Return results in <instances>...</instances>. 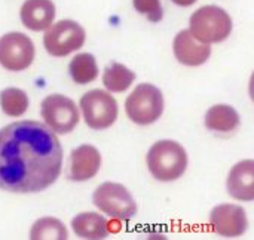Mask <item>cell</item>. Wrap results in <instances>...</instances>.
Here are the masks:
<instances>
[{"mask_svg": "<svg viewBox=\"0 0 254 240\" xmlns=\"http://www.w3.org/2000/svg\"><path fill=\"white\" fill-rule=\"evenodd\" d=\"M63 147L57 134L37 120H18L0 129V190L40 193L63 169Z\"/></svg>", "mask_w": 254, "mask_h": 240, "instance_id": "6da1fadb", "label": "cell"}, {"mask_svg": "<svg viewBox=\"0 0 254 240\" xmlns=\"http://www.w3.org/2000/svg\"><path fill=\"white\" fill-rule=\"evenodd\" d=\"M188 153L185 147L173 140L156 141L146 154L150 175L161 183H173L183 177L188 169Z\"/></svg>", "mask_w": 254, "mask_h": 240, "instance_id": "7a4b0ae2", "label": "cell"}, {"mask_svg": "<svg viewBox=\"0 0 254 240\" xmlns=\"http://www.w3.org/2000/svg\"><path fill=\"white\" fill-rule=\"evenodd\" d=\"M232 28L234 22L226 9L217 4H205L190 15L188 30L198 42L213 45L225 42Z\"/></svg>", "mask_w": 254, "mask_h": 240, "instance_id": "3957f363", "label": "cell"}, {"mask_svg": "<svg viewBox=\"0 0 254 240\" xmlns=\"http://www.w3.org/2000/svg\"><path fill=\"white\" fill-rule=\"evenodd\" d=\"M165 101L162 91L152 83H140L128 95L125 111L131 122L140 126H147L158 122L164 113Z\"/></svg>", "mask_w": 254, "mask_h": 240, "instance_id": "277c9868", "label": "cell"}, {"mask_svg": "<svg viewBox=\"0 0 254 240\" xmlns=\"http://www.w3.org/2000/svg\"><path fill=\"white\" fill-rule=\"evenodd\" d=\"M92 203L106 215L119 221H129L137 215V202L131 192L119 183H103L92 193Z\"/></svg>", "mask_w": 254, "mask_h": 240, "instance_id": "5b68a950", "label": "cell"}, {"mask_svg": "<svg viewBox=\"0 0 254 240\" xmlns=\"http://www.w3.org/2000/svg\"><path fill=\"white\" fill-rule=\"evenodd\" d=\"M86 42L85 28L74 19L54 21L43 34V46L51 56L64 58L79 50Z\"/></svg>", "mask_w": 254, "mask_h": 240, "instance_id": "8992f818", "label": "cell"}, {"mask_svg": "<svg viewBox=\"0 0 254 240\" xmlns=\"http://www.w3.org/2000/svg\"><path fill=\"white\" fill-rule=\"evenodd\" d=\"M79 108L88 128L94 131L109 129L118 119V102L112 92L92 89L82 95Z\"/></svg>", "mask_w": 254, "mask_h": 240, "instance_id": "52a82bcc", "label": "cell"}, {"mask_svg": "<svg viewBox=\"0 0 254 240\" xmlns=\"http://www.w3.org/2000/svg\"><path fill=\"white\" fill-rule=\"evenodd\" d=\"M40 114L45 125L57 135L70 134L80 120L79 107L71 98L63 94L45 96L40 104Z\"/></svg>", "mask_w": 254, "mask_h": 240, "instance_id": "ba28073f", "label": "cell"}, {"mask_svg": "<svg viewBox=\"0 0 254 240\" xmlns=\"http://www.w3.org/2000/svg\"><path fill=\"white\" fill-rule=\"evenodd\" d=\"M36 56L33 40L21 31H9L0 36V65L7 71L27 70Z\"/></svg>", "mask_w": 254, "mask_h": 240, "instance_id": "9c48e42d", "label": "cell"}, {"mask_svg": "<svg viewBox=\"0 0 254 240\" xmlns=\"http://www.w3.org/2000/svg\"><path fill=\"white\" fill-rule=\"evenodd\" d=\"M213 232L226 239L241 238L249 230V217L243 206L235 203H220L210 212Z\"/></svg>", "mask_w": 254, "mask_h": 240, "instance_id": "30bf717a", "label": "cell"}, {"mask_svg": "<svg viewBox=\"0 0 254 240\" xmlns=\"http://www.w3.org/2000/svg\"><path fill=\"white\" fill-rule=\"evenodd\" d=\"M101 168V154L97 147L82 144L71 150L67 165V177L76 183L92 180Z\"/></svg>", "mask_w": 254, "mask_h": 240, "instance_id": "8fae6325", "label": "cell"}, {"mask_svg": "<svg viewBox=\"0 0 254 240\" xmlns=\"http://www.w3.org/2000/svg\"><path fill=\"white\" fill-rule=\"evenodd\" d=\"M173 52L176 59L188 67H199L211 56V45L198 42L189 30H182L173 40Z\"/></svg>", "mask_w": 254, "mask_h": 240, "instance_id": "7c38bea8", "label": "cell"}, {"mask_svg": "<svg viewBox=\"0 0 254 240\" xmlns=\"http://www.w3.org/2000/svg\"><path fill=\"white\" fill-rule=\"evenodd\" d=\"M228 194L240 202L254 200V160L246 159L235 163L226 180Z\"/></svg>", "mask_w": 254, "mask_h": 240, "instance_id": "4fadbf2b", "label": "cell"}, {"mask_svg": "<svg viewBox=\"0 0 254 240\" xmlns=\"http://www.w3.org/2000/svg\"><path fill=\"white\" fill-rule=\"evenodd\" d=\"M55 15L52 0H25L19 9V19L30 31H45L55 21Z\"/></svg>", "mask_w": 254, "mask_h": 240, "instance_id": "5bb4252c", "label": "cell"}, {"mask_svg": "<svg viewBox=\"0 0 254 240\" xmlns=\"http://www.w3.org/2000/svg\"><path fill=\"white\" fill-rule=\"evenodd\" d=\"M73 233L86 240H103L110 233L109 221L98 212H80L71 220Z\"/></svg>", "mask_w": 254, "mask_h": 240, "instance_id": "9a60e30c", "label": "cell"}, {"mask_svg": "<svg viewBox=\"0 0 254 240\" xmlns=\"http://www.w3.org/2000/svg\"><path fill=\"white\" fill-rule=\"evenodd\" d=\"M204 125L211 132L229 134L241 125L240 113L229 104H216L205 113Z\"/></svg>", "mask_w": 254, "mask_h": 240, "instance_id": "2e32d148", "label": "cell"}, {"mask_svg": "<svg viewBox=\"0 0 254 240\" xmlns=\"http://www.w3.org/2000/svg\"><path fill=\"white\" fill-rule=\"evenodd\" d=\"M134 80H135V73L118 61L109 62L103 73V85L106 91L113 94L125 92L127 89H129Z\"/></svg>", "mask_w": 254, "mask_h": 240, "instance_id": "e0dca14e", "label": "cell"}, {"mask_svg": "<svg viewBox=\"0 0 254 240\" xmlns=\"http://www.w3.org/2000/svg\"><path fill=\"white\" fill-rule=\"evenodd\" d=\"M98 64L92 53L82 52L73 56L68 64V74L77 85H88L98 77Z\"/></svg>", "mask_w": 254, "mask_h": 240, "instance_id": "ac0fdd59", "label": "cell"}, {"mask_svg": "<svg viewBox=\"0 0 254 240\" xmlns=\"http://www.w3.org/2000/svg\"><path fill=\"white\" fill-rule=\"evenodd\" d=\"M28 238L31 240H67L68 232L61 220L54 217H43L34 221Z\"/></svg>", "mask_w": 254, "mask_h": 240, "instance_id": "d6986e66", "label": "cell"}, {"mask_svg": "<svg viewBox=\"0 0 254 240\" xmlns=\"http://www.w3.org/2000/svg\"><path fill=\"white\" fill-rule=\"evenodd\" d=\"M30 105V99L25 91L19 88H6L0 92L1 111L9 117L22 116Z\"/></svg>", "mask_w": 254, "mask_h": 240, "instance_id": "ffe728a7", "label": "cell"}, {"mask_svg": "<svg viewBox=\"0 0 254 240\" xmlns=\"http://www.w3.org/2000/svg\"><path fill=\"white\" fill-rule=\"evenodd\" d=\"M132 7L153 24L161 22L164 18L162 0H132Z\"/></svg>", "mask_w": 254, "mask_h": 240, "instance_id": "44dd1931", "label": "cell"}, {"mask_svg": "<svg viewBox=\"0 0 254 240\" xmlns=\"http://www.w3.org/2000/svg\"><path fill=\"white\" fill-rule=\"evenodd\" d=\"M174 4H177V6H180V7H189V6H192V4H195L198 0H171Z\"/></svg>", "mask_w": 254, "mask_h": 240, "instance_id": "7402d4cb", "label": "cell"}]
</instances>
